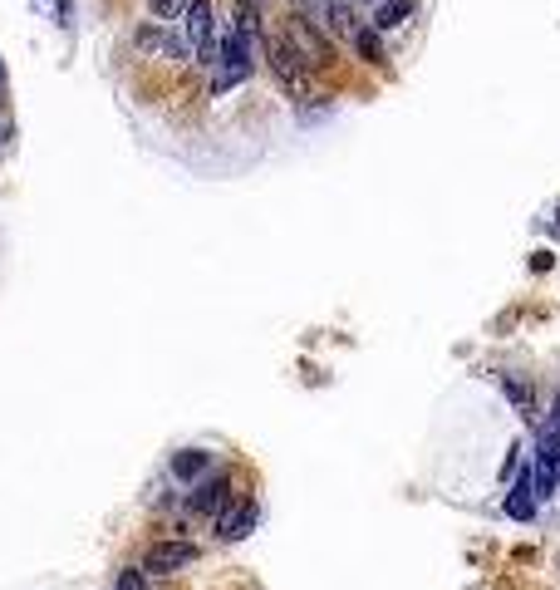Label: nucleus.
I'll list each match as a JSON object with an SVG mask.
<instances>
[{
    "label": "nucleus",
    "mask_w": 560,
    "mask_h": 590,
    "mask_svg": "<svg viewBox=\"0 0 560 590\" xmlns=\"http://www.w3.org/2000/svg\"><path fill=\"white\" fill-rule=\"evenodd\" d=\"M226 492H231L226 477H207V482H197L192 497H187V512H197V517H217V512L226 507Z\"/></svg>",
    "instance_id": "4"
},
{
    "label": "nucleus",
    "mask_w": 560,
    "mask_h": 590,
    "mask_svg": "<svg viewBox=\"0 0 560 590\" xmlns=\"http://www.w3.org/2000/svg\"><path fill=\"white\" fill-rule=\"evenodd\" d=\"M133 45H138L143 55H158V59H192V45H187L182 35H168L163 25H143V30L133 35Z\"/></svg>",
    "instance_id": "3"
},
{
    "label": "nucleus",
    "mask_w": 560,
    "mask_h": 590,
    "mask_svg": "<svg viewBox=\"0 0 560 590\" xmlns=\"http://www.w3.org/2000/svg\"><path fill=\"white\" fill-rule=\"evenodd\" d=\"M148 5H153V15H158V20H182L192 0H148Z\"/></svg>",
    "instance_id": "11"
},
{
    "label": "nucleus",
    "mask_w": 560,
    "mask_h": 590,
    "mask_svg": "<svg viewBox=\"0 0 560 590\" xmlns=\"http://www.w3.org/2000/svg\"><path fill=\"white\" fill-rule=\"evenodd\" d=\"M0 84H5V74H0Z\"/></svg>",
    "instance_id": "14"
},
{
    "label": "nucleus",
    "mask_w": 560,
    "mask_h": 590,
    "mask_svg": "<svg viewBox=\"0 0 560 590\" xmlns=\"http://www.w3.org/2000/svg\"><path fill=\"white\" fill-rule=\"evenodd\" d=\"M408 15H413V0H384V5L374 10V25H379V30H393V25H403Z\"/></svg>",
    "instance_id": "9"
},
{
    "label": "nucleus",
    "mask_w": 560,
    "mask_h": 590,
    "mask_svg": "<svg viewBox=\"0 0 560 590\" xmlns=\"http://www.w3.org/2000/svg\"><path fill=\"white\" fill-rule=\"evenodd\" d=\"M207 468H212V453H202V448H187V453H177V458H172V477H182V482L202 477Z\"/></svg>",
    "instance_id": "8"
},
{
    "label": "nucleus",
    "mask_w": 560,
    "mask_h": 590,
    "mask_svg": "<svg viewBox=\"0 0 560 590\" xmlns=\"http://www.w3.org/2000/svg\"><path fill=\"white\" fill-rule=\"evenodd\" d=\"M379 5H384V0H379Z\"/></svg>",
    "instance_id": "15"
},
{
    "label": "nucleus",
    "mask_w": 560,
    "mask_h": 590,
    "mask_svg": "<svg viewBox=\"0 0 560 590\" xmlns=\"http://www.w3.org/2000/svg\"><path fill=\"white\" fill-rule=\"evenodd\" d=\"M182 20H187V45L202 50V45L212 40V0H192Z\"/></svg>",
    "instance_id": "7"
},
{
    "label": "nucleus",
    "mask_w": 560,
    "mask_h": 590,
    "mask_svg": "<svg viewBox=\"0 0 560 590\" xmlns=\"http://www.w3.org/2000/svg\"><path fill=\"white\" fill-rule=\"evenodd\" d=\"M113 590H148V571H138V566H133V571H123Z\"/></svg>",
    "instance_id": "12"
},
{
    "label": "nucleus",
    "mask_w": 560,
    "mask_h": 590,
    "mask_svg": "<svg viewBox=\"0 0 560 590\" xmlns=\"http://www.w3.org/2000/svg\"><path fill=\"white\" fill-rule=\"evenodd\" d=\"M556 487H560V458H556Z\"/></svg>",
    "instance_id": "13"
},
{
    "label": "nucleus",
    "mask_w": 560,
    "mask_h": 590,
    "mask_svg": "<svg viewBox=\"0 0 560 590\" xmlns=\"http://www.w3.org/2000/svg\"><path fill=\"white\" fill-rule=\"evenodd\" d=\"M536 477H531V468L516 477V487H511V497H506V517H516V522H531L536 517Z\"/></svg>",
    "instance_id": "6"
},
{
    "label": "nucleus",
    "mask_w": 560,
    "mask_h": 590,
    "mask_svg": "<svg viewBox=\"0 0 560 590\" xmlns=\"http://www.w3.org/2000/svg\"><path fill=\"white\" fill-rule=\"evenodd\" d=\"M202 551L192 546V541H182V536H163V541H153L148 551H143V571L148 576H177L182 566H192Z\"/></svg>",
    "instance_id": "1"
},
{
    "label": "nucleus",
    "mask_w": 560,
    "mask_h": 590,
    "mask_svg": "<svg viewBox=\"0 0 560 590\" xmlns=\"http://www.w3.org/2000/svg\"><path fill=\"white\" fill-rule=\"evenodd\" d=\"M354 45H359V55L369 59V64H379V59H384V40H379L374 30H359V35H354Z\"/></svg>",
    "instance_id": "10"
},
{
    "label": "nucleus",
    "mask_w": 560,
    "mask_h": 590,
    "mask_svg": "<svg viewBox=\"0 0 560 590\" xmlns=\"http://www.w3.org/2000/svg\"><path fill=\"white\" fill-rule=\"evenodd\" d=\"M251 527H256V502H236V507L217 512V536L222 541H241Z\"/></svg>",
    "instance_id": "5"
},
{
    "label": "nucleus",
    "mask_w": 560,
    "mask_h": 590,
    "mask_svg": "<svg viewBox=\"0 0 560 590\" xmlns=\"http://www.w3.org/2000/svg\"><path fill=\"white\" fill-rule=\"evenodd\" d=\"M266 50H271V74L280 79V89H285V94H300V89H305V55L290 45V35H285V40H271Z\"/></svg>",
    "instance_id": "2"
}]
</instances>
